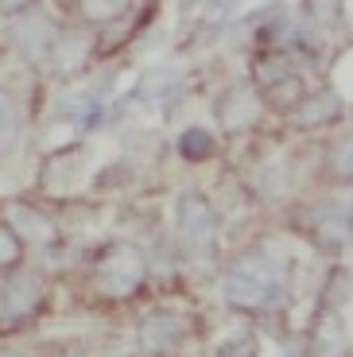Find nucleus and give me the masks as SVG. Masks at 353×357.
I'll list each match as a JSON object with an SVG mask.
<instances>
[{"label":"nucleus","instance_id":"nucleus-8","mask_svg":"<svg viewBox=\"0 0 353 357\" xmlns=\"http://www.w3.org/2000/svg\"><path fill=\"white\" fill-rule=\"evenodd\" d=\"M186 338H190V322L179 311H156L140 322V342L151 354H175L186 346Z\"/></svg>","mask_w":353,"mask_h":357},{"label":"nucleus","instance_id":"nucleus-14","mask_svg":"<svg viewBox=\"0 0 353 357\" xmlns=\"http://www.w3.org/2000/svg\"><path fill=\"white\" fill-rule=\"evenodd\" d=\"M89 54H93L89 36H86V31H70V36H59L51 59H54V70H59V74H70V70H82V66H86Z\"/></svg>","mask_w":353,"mask_h":357},{"label":"nucleus","instance_id":"nucleus-7","mask_svg":"<svg viewBox=\"0 0 353 357\" xmlns=\"http://www.w3.org/2000/svg\"><path fill=\"white\" fill-rule=\"evenodd\" d=\"M310 241L315 249L342 252L353 245V210L338 202H322L310 210Z\"/></svg>","mask_w":353,"mask_h":357},{"label":"nucleus","instance_id":"nucleus-16","mask_svg":"<svg viewBox=\"0 0 353 357\" xmlns=\"http://www.w3.org/2000/svg\"><path fill=\"white\" fill-rule=\"evenodd\" d=\"M16 140H20V105L8 89H0V160L12 155Z\"/></svg>","mask_w":353,"mask_h":357},{"label":"nucleus","instance_id":"nucleus-18","mask_svg":"<svg viewBox=\"0 0 353 357\" xmlns=\"http://www.w3.org/2000/svg\"><path fill=\"white\" fill-rule=\"evenodd\" d=\"M330 178L353 183V132H345L342 140L330 148Z\"/></svg>","mask_w":353,"mask_h":357},{"label":"nucleus","instance_id":"nucleus-5","mask_svg":"<svg viewBox=\"0 0 353 357\" xmlns=\"http://www.w3.org/2000/svg\"><path fill=\"white\" fill-rule=\"evenodd\" d=\"M8 39H12V47L24 54L27 63H43V59H51L54 43H59L54 24L43 16V8H27L24 16L12 20V24H8Z\"/></svg>","mask_w":353,"mask_h":357},{"label":"nucleus","instance_id":"nucleus-1","mask_svg":"<svg viewBox=\"0 0 353 357\" xmlns=\"http://www.w3.org/2000/svg\"><path fill=\"white\" fill-rule=\"evenodd\" d=\"M287 287H292L287 264H280L272 252H245L225 272V303L248 314L276 311L287 299Z\"/></svg>","mask_w":353,"mask_h":357},{"label":"nucleus","instance_id":"nucleus-17","mask_svg":"<svg viewBox=\"0 0 353 357\" xmlns=\"http://www.w3.org/2000/svg\"><path fill=\"white\" fill-rule=\"evenodd\" d=\"M179 155L183 160H190V163H198V160H210L213 155V136L206 132V128H186L183 136H179Z\"/></svg>","mask_w":353,"mask_h":357},{"label":"nucleus","instance_id":"nucleus-4","mask_svg":"<svg viewBox=\"0 0 353 357\" xmlns=\"http://www.w3.org/2000/svg\"><path fill=\"white\" fill-rule=\"evenodd\" d=\"M179 241L186 252H210L218 241V214L206 195L186 190L179 198Z\"/></svg>","mask_w":353,"mask_h":357},{"label":"nucleus","instance_id":"nucleus-11","mask_svg":"<svg viewBox=\"0 0 353 357\" xmlns=\"http://www.w3.org/2000/svg\"><path fill=\"white\" fill-rule=\"evenodd\" d=\"M183 74L175 70V66H151V70L140 74V82H136V98L148 101V105H171V101L183 93Z\"/></svg>","mask_w":353,"mask_h":357},{"label":"nucleus","instance_id":"nucleus-9","mask_svg":"<svg viewBox=\"0 0 353 357\" xmlns=\"http://www.w3.org/2000/svg\"><path fill=\"white\" fill-rule=\"evenodd\" d=\"M218 121L230 136L245 132L260 121V93L253 86H230L218 101Z\"/></svg>","mask_w":353,"mask_h":357},{"label":"nucleus","instance_id":"nucleus-19","mask_svg":"<svg viewBox=\"0 0 353 357\" xmlns=\"http://www.w3.org/2000/svg\"><path fill=\"white\" fill-rule=\"evenodd\" d=\"M218 357H260V338L253 331H237L218 346Z\"/></svg>","mask_w":353,"mask_h":357},{"label":"nucleus","instance_id":"nucleus-21","mask_svg":"<svg viewBox=\"0 0 353 357\" xmlns=\"http://www.w3.org/2000/svg\"><path fill=\"white\" fill-rule=\"evenodd\" d=\"M78 12L86 20H98V24H109V20H117V16H124L128 12V4H78Z\"/></svg>","mask_w":353,"mask_h":357},{"label":"nucleus","instance_id":"nucleus-2","mask_svg":"<svg viewBox=\"0 0 353 357\" xmlns=\"http://www.w3.org/2000/svg\"><path fill=\"white\" fill-rule=\"evenodd\" d=\"M93 280H98V287H101L105 299H133V295L144 287V280H148V264H144V257H140L136 245L117 241L98 257Z\"/></svg>","mask_w":353,"mask_h":357},{"label":"nucleus","instance_id":"nucleus-10","mask_svg":"<svg viewBox=\"0 0 353 357\" xmlns=\"http://www.w3.org/2000/svg\"><path fill=\"white\" fill-rule=\"evenodd\" d=\"M342 98H338L334 89H310L307 98L295 105L292 113V125L295 128H330L342 121Z\"/></svg>","mask_w":353,"mask_h":357},{"label":"nucleus","instance_id":"nucleus-12","mask_svg":"<svg viewBox=\"0 0 353 357\" xmlns=\"http://www.w3.org/2000/svg\"><path fill=\"white\" fill-rule=\"evenodd\" d=\"M98 116H101V98L89 93V89H66L54 105V121H74L82 128L98 125Z\"/></svg>","mask_w":353,"mask_h":357},{"label":"nucleus","instance_id":"nucleus-22","mask_svg":"<svg viewBox=\"0 0 353 357\" xmlns=\"http://www.w3.org/2000/svg\"><path fill=\"white\" fill-rule=\"evenodd\" d=\"M0 357H24L20 349H12V346H0Z\"/></svg>","mask_w":353,"mask_h":357},{"label":"nucleus","instance_id":"nucleus-15","mask_svg":"<svg viewBox=\"0 0 353 357\" xmlns=\"http://www.w3.org/2000/svg\"><path fill=\"white\" fill-rule=\"evenodd\" d=\"M345 349V322L338 311H322L315 326V354L318 357H338Z\"/></svg>","mask_w":353,"mask_h":357},{"label":"nucleus","instance_id":"nucleus-3","mask_svg":"<svg viewBox=\"0 0 353 357\" xmlns=\"http://www.w3.org/2000/svg\"><path fill=\"white\" fill-rule=\"evenodd\" d=\"M47 303V284L36 272H20L8 284H0V334L20 331L36 319Z\"/></svg>","mask_w":353,"mask_h":357},{"label":"nucleus","instance_id":"nucleus-6","mask_svg":"<svg viewBox=\"0 0 353 357\" xmlns=\"http://www.w3.org/2000/svg\"><path fill=\"white\" fill-rule=\"evenodd\" d=\"M4 222L16 229V237L24 245H36V249H59L62 245V229L54 225V218L43 214L39 206L24 202V198L4 206Z\"/></svg>","mask_w":353,"mask_h":357},{"label":"nucleus","instance_id":"nucleus-20","mask_svg":"<svg viewBox=\"0 0 353 357\" xmlns=\"http://www.w3.org/2000/svg\"><path fill=\"white\" fill-rule=\"evenodd\" d=\"M20 260H24V241L16 237V229L8 222H0V272L16 268Z\"/></svg>","mask_w":353,"mask_h":357},{"label":"nucleus","instance_id":"nucleus-13","mask_svg":"<svg viewBox=\"0 0 353 357\" xmlns=\"http://www.w3.org/2000/svg\"><path fill=\"white\" fill-rule=\"evenodd\" d=\"M253 78H256V89L260 93H272L276 86H283V82H292L295 70H292V59L280 51H264V54H256V63H253Z\"/></svg>","mask_w":353,"mask_h":357}]
</instances>
